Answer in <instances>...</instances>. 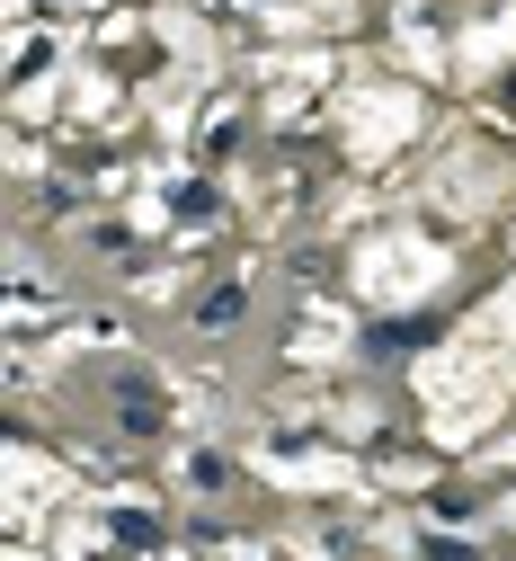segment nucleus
<instances>
[{
	"instance_id": "f257e3e1",
	"label": "nucleus",
	"mask_w": 516,
	"mask_h": 561,
	"mask_svg": "<svg viewBox=\"0 0 516 561\" xmlns=\"http://www.w3.org/2000/svg\"><path fill=\"white\" fill-rule=\"evenodd\" d=\"M116 428L125 437H161V392H125L116 401Z\"/></svg>"
},
{
	"instance_id": "f03ea898",
	"label": "nucleus",
	"mask_w": 516,
	"mask_h": 561,
	"mask_svg": "<svg viewBox=\"0 0 516 561\" xmlns=\"http://www.w3.org/2000/svg\"><path fill=\"white\" fill-rule=\"evenodd\" d=\"M241 304H250V295H241V286H223V295H205V304H196V321H205V330H232V321H241Z\"/></svg>"
}]
</instances>
